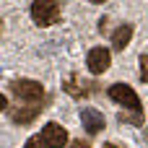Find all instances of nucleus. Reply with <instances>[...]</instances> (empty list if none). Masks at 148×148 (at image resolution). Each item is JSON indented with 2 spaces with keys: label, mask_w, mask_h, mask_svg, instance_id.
Here are the masks:
<instances>
[{
  "label": "nucleus",
  "mask_w": 148,
  "mask_h": 148,
  "mask_svg": "<svg viewBox=\"0 0 148 148\" xmlns=\"http://www.w3.org/2000/svg\"><path fill=\"white\" fill-rule=\"evenodd\" d=\"M101 148H120V146H117V143H104Z\"/></svg>",
  "instance_id": "nucleus-13"
},
{
  "label": "nucleus",
  "mask_w": 148,
  "mask_h": 148,
  "mask_svg": "<svg viewBox=\"0 0 148 148\" xmlns=\"http://www.w3.org/2000/svg\"><path fill=\"white\" fill-rule=\"evenodd\" d=\"M140 78H143V83H148V55L140 57Z\"/></svg>",
  "instance_id": "nucleus-11"
},
{
  "label": "nucleus",
  "mask_w": 148,
  "mask_h": 148,
  "mask_svg": "<svg viewBox=\"0 0 148 148\" xmlns=\"http://www.w3.org/2000/svg\"><path fill=\"white\" fill-rule=\"evenodd\" d=\"M42 140L47 143V148H62V146H68V133H65L62 125L49 122V125H44V130H42Z\"/></svg>",
  "instance_id": "nucleus-4"
},
{
  "label": "nucleus",
  "mask_w": 148,
  "mask_h": 148,
  "mask_svg": "<svg viewBox=\"0 0 148 148\" xmlns=\"http://www.w3.org/2000/svg\"><path fill=\"white\" fill-rule=\"evenodd\" d=\"M23 148H47V143L42 140V135H34V138L26 140V146H23Z\"/></svg>",
  "instance_id": "nucleus-10"
},
{
  "label": "nucleus",
  "mask_w": 148,
  "mask_h": 148,
  "mask_svg": "<svg viewBox=\"0 0 148 148\" xmlns=\"http://www.w3.org/2000/svg\"><path fill=\"white\" fill-rule=\"evenodd\" d=\"M68 148H88V146H86L83 140H73V143H70V146H68Z\"/></svg>",
  "instance_id": "nucleus-12"
},
{
  "label": "nucleus",
  "mask_w": 148,
  "mask_h": 148,
  "mask_svg": "<svg viewBox=\"0 0 148 148\" xmlns=\"http://www.w3.org/2000/svg\"><path fill=\"white\" fill-rule=\"evenodd\" d=\"M86 62H88V70H91L94 75H99V73H104V70L109 68V52H107L104 47H94V49L88 52Z\"/></svg>",
  "instance_id": "nucleus-5"
},
{
  "label": "nucleus",
  "mask_w": 148,
  "mask_h": 148,
  "mask_svg": "<svg viewBox=\"0 0 148 148\" xmlns=\"http://www.w3.org/2000/svg\"><path fill=\"white\" fill-rule=\"evenodd\" d=\"M10 91L18 96V99H26V101H31V104H42L44 101V88H42V83H36V81H29V78H23V81H13L10 83Z\"/></svg>",
  "instance_id": "nucleus-2"
},
{
  "label": "nucleus",
  "mask_w": 148,
  "mask_h": 148,
  "mask_svg": "<svg viewBox=\"0 0 148 148\" xmlns=\"http://www.w3.org/2000/svg\"><path fill=\"white\" fill-rule=\"evenodd\" d=\"M65 91H68V94H73V96H86V94H88V88H81L75 78H70V81L65 83Z\"/></svg>",
  "instance_id": "nucleus-9"
},
{
  "label": "nucleus",
  "mask_w": 148,
  "mask_h": 148,
  "mask_svg": "<svg viewBox=\"0 0 148 148\" xmlns=\"http://www.w3.org/2000/svg\"><path fill=\"white\" fill-rule=\"evenodd\" d=\"M81 122H83V127H86L91 135H96V133L104 127V114L96 112L94 107H83V109H81Z\"/></svg>",
  "instance_id": "nucleus-6"
},
{
  "label": "nucleus",
  "mask_w": 148,
  "mask_h": 148,
  "mask_svg": "<svg viewBox=\"0 0 148 148\" xmlns=\"http://www.w3.org/2000/svg\"><path fill=\"white\" fill-rule=\"evenodd\" d=\"M109 96H112L114 101L125 104L127 109H133V112H140V99H138V94H135L130 86H125V83H114V86L109 88Z\"/></svg>",
  "instance_id": "nucleus-3"
},
{
  "label": "nucleus",
  "mask_w": 148,
  "mask_h": 148,
  "mask_svg": "<svg viewBox=\"0 0 148 148\" xmlns=\"http://www.w3.org/2000/svg\"><path fill=\"white\" fill-rule=\"evenodd\" d=\"M130 36H133V26L130 23H122L114 34H112V47L120 52V49H125L127 47V42H130Z\"/></svg>",
  "instance_id": "nucleus-8"
},
{
  "label": "nucleus",
  "mask_w": 148,
  "mask_h": 148,
  "mask_svg": "<svg viewBox=\"0 0 148 148\" xmlns=\"http://www.w3.org/2000/svg\"><path fill=\"white\" fill-rule=\"evenodd\" d=\"M42 112V107H16V109H8V117L13 120V122H21V125H26V122H31L36 114Z\"/></svg>",
  "instance_id": "nucleus-7"
},
{
  "label": "nucleus",
  "mask_w": 148,
  "mask_h": 148,
  "mask_svg": "<svg viewBox=\"0 0 148 148\" xmlns=\"http://www.w3.org/2000/svg\"><path fill=\"white\" fill-rule=\"evenodd\" d=\"M31 18L39 26H52L55 21H60V5L55 0H36L31 5Z\"/></svg>",
  "instance_id": "nucleus-1"
}]
</instances>
